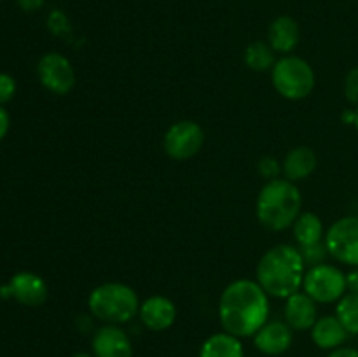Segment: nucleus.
I'll use <instances>...</instances> for the list:
<instances>
[{"label": "nucleus", "mask_w": 358, "mask_h": 357, "mask_svg": "<svg viewBox=\"0 0 358 357\" xmlns=\"http://www.w3.org/2000/svg\"><path fill=\"white\" fill-rule=\"evenodd\" d=\"M72 357H94L93 354H87V352H76Z\"/></svg>", "instance_id": "nucleus-31"}, {"label": "nucleus", "mask_w": 358, "mask_h": 357, "mask_svg": "<svg viewBox=\"0 0 358 357\" xmlns=\"http://www.w3.org/2000/svg\"><path fill=\"white\" fill-rule=\"evenodd\" d=\"M327 357H358V349L355 346H338V349L331 350Z\"/></svg>", "instance_id": "nucleus-27"}, {"label": "nucleus", "mask_w": 358, "mask_h": 357, "mask_svg": "<svg viewBox=\"0 0 358 357\" xmlns=\"http://www.w3.org/2000/svg\"><path fill=\"white\" fill-rule=\"evenodd\" d=\"M48 284L34 272H17L7 286L0 287V296L13 298L23 307H41L48 300Z\"/></svg>", "instance_id": "nucleus-10"}, {"label": "nucleus", "mask_w": 358, "mask_h": 357, "mask_svg": "<svg viewBox=\"0 0 358 357\" xmlns=\"http://www.w3.org/2000/svg\"><path fill=\"white\" fill-rule=\"evenodd\" d=\"M0 2H2V0H0Z\"/></svg>", "instance_id": "nucleus-33"}, {"label": "nucleus", "mask_w": 358, "mask_h": 357, "mask_svg": "<svg viewBox=\"0 0 358 357\" xmlns=\"http://www.w3.org/2000/svg\"><path fill=\"white\" fill-rule=\"evenodd\" d=\"M336 317L348 331V335L358 336V294L346 293L341 300L336 303Z\"/></svg>", "instance_id": "nucleus-21"}, {"label": "nucleus", "mask_w": 358, "mask_h": 357, "mask_svg": "<svg viewBox=\"0 0 358 357\" xmlns=\"http://www.w3.org/2000/svg\"><path fill=\"white\" fill-rule=\"evenodd\" d=\"M318 158L311 147L297 146L287 153L282 161V174L283 177L289 178L290 182H301L310 177L317 170Z\"/></svg>", "instance_id": "nucleus-16"}, {"label": "nucleus", "mask_w": 358, "mask_h": 357, "mask_svg": "<svg viewBox=\"0 0 358 357\" xmlns=\"http://www.w3.org/2000/svg\"><path fill=\"white\" fill-rule=\"evenodd\" d=\"M199 357H245L241 338L231 332H215L203 342Z\"/></svg>", "instance_id": "nucleus-18"}, {"label": "nucleus", "mask_w": 358, "mask_h": 357, "mask_svg": "<svg viewBox=\"0 0 358 357\" xmlns=\"http://www.w3.org/2000/svg\"><path fill=\"white\" fill-rule=\"evenodd\" d=\"M9 126H10L9 112L6 111V107H3V105H0V142L6 139L7 132H9Z\"/></svg>", "instance_id": "nucleus-26"}, {"label": "nucleus", "mask_w": 358, "mask_h": 357, "mask_svg": "<svg viewBox=\"0 0 358 357\" xmlns=\"http://www.w3.org/2000/svg\"><path fill=\"white\" fill-rule=\"evenodd\" d=\"M301 41V28L294 18L278 16L268 28V44L280 55H290Z\"/></svg>", "instance_id": "nucleus-15"}, {"label": "nucleus", "mask_w": 358, "mask_h": 357, "mask_svg": "<svg viewBox=\"0 0 358 357\" xmlns=\"http://www.w3.org/2000/svg\"><path fill=\"white\" fill-rule=\"evenodd\" d=\"M271 84L280 97L297 102L313 93L317 76L310 62L296 55H283L273 65Z\"/></svg>", "instance_id": "nucleus-5"}, {"label": "nucleus", "mask_w": 358, "mask_h": 357, "mask_svg": "<svg viewBox=\"0 0 358 357\" xmlns=\"http://www.w3.org/2000/svg\"><path fill=\"white\" fill-rule=\"evenodd\" d=\"M353 126H355L357 133H358V107L355 108V122H353Z\"/></svg>", "instance_id": "nucleus-32"}, {"label": "nucleus", "mask_w": 358, "mask_h": 357, "mask_svg": "<svg viewBox=\"0 0 358 357\" xmlns=\"http://www.w3.org/2000/svg\"><path fill=\"white\" fill-rule=\"evenodd\" d=\"M341 119L345 125H353L355 122V108H346L341 114Z\"/></svg>", "instance_id": "nucleus-30"}, {"label": "nucleus", "mask_w": 358, "mask_h": 357, "mask_svg": "<svg viewBox=\"0 0 358 357\" xmlns=\"http://www.w3.org/2000/svg\"><path fill=\"white\" fill-rule=\"evenodd\" d=\"M283 317L294 331H310L318 321V303L304 290H297L285 300Z\"/></svg>", "instance_id": "nucleus-14"}, {"label": "nucleus", "mask_w": 358, "mask_h": 357, "mask_svg": "<svg viewBox=\"0 0 358 357\" xmlns=\"http://www.w3.org/2000/svg\"><path fill=\"white\" fill-rule=\"evenodd\" d=\"M345 97L350 104L358 107V65L353 66L345 77Z\"/></svg>", "instance_id": "nucleus-24"}, {"label": "nucleus", "mask_w": 358, "mask_h": 357, "mask_svg": "<svg viewBox=\"0 0 358 357\" xmlns=\"http://www.w3.org/2000/svg\"><path fill=\"white\" fill-rule=\"evenodd\" d=\"M310 331L315 345L322 350H329V352L345 345L350 336L336 315L318 317V321L315 322V326Z\"/></svg>", "instance_id": "nucleus-17"}, {"label": "nucleus", "mask_w": 358, "mask_h": 357, "mask_svg": "<svg viewBox=\"0 0 358 357\" xmlns=\"http://www.w3.org/2000/svg\"><path fill=\"white\" fill-rule=\"evenodd\" d=\"M292 233L297 241V247L318 244V241H324L325 238L324 223L315 212H301L294 220Z\"/></svg>", "instance_id": "nucleus-19"}, {"label": "nucleus", "mask_w": 358, "mask_h": 357, "mask_svg": "<svg viewBox=\"0 0 358 357\" xmlns=\"http://www.w3.org/2000/svg\"><path fill=\"white\" fill-rule=\"evenodd\" d=\"M303 195L296 182L278 177L261 188L255 202L257 220L269 231H285L292 227L301 214Z\"/></svg>", "instance_id": "nucleus-3"}, {"label": "nucleus", "mask_w": 358, "mask_h": 357, "mask_svg": "<svg viewBox=\"0 0 358 357\" xmlns=\"http://www.w3.org/2000/svg\"><path fill=\"white\" fill-rule=\"evenodd\" d=\"M205 146V130L191 119L177 121L166 130L163 149L175 161H187L194 158Z\"/></svg>", "instance_id": "nucleus-8"}, {"label": "nucleus", "mask_w": 358, "mask_h": 357, "mask_svg": "<svg viewBox=\"0 0 358 357\" xmlns=\"http://www.w3.org/2000/svg\"><path fill=\"white\" fill-rule=\"evenodd\" d=\"M140 303L136 290L122 282L100 284L87 296L91 317L103 324H128L138 317Z\"/></svg>", "instance_id": "nucleus-4"}, {"label": "nucleus", "mask_w": 358, "mask_h": 357, "mask_svg": "<svg viewBox=\"0 0 358 357\" xmlns=\"http://www.w3.org/2000/svg\"><path fill=\"white\" fill-rule=\"evenodd\" d=\"M16 79L6 72H0V105L7 104L16 94Z\"/></svg>", "instance_id": "nucleus-25"}, {"label": "nucleus", "mask_w": 358, "mask_h": 357, "mask_svg": "<svg viewBox=\"0 0 358 357\" xmlns=\"http://www.w3.org/2000/svg\"><path fill=\"white\" fill-rule=\"evenodd\" d=\"M301 255H303V261L306 265V268H311V266H317L325 262L327 259L329 251L325 247V241H318V244L306 245V247H299Z\"/></svg>", "instance_id": "nucleus-22"}, {"label": "nucleus", "mask_w": 358, "mask_h": 357, "mask_svg": "<svg viewBox=\"0 0 358 357\" xmlns=\"http://www.w3.org/2000/svg\"><path fill=\"white\" fill-rule=\"evenodd\" d=\"M318 304L338 303L348 293V279L341 268L329 262L306 268L303 289Z\"/></svg>", "instance_id": "nucleus-6"}, {"label": "nucleus", "mask_w": 358, "mask_h": 357, "mask_svg": "<svg viewBox=\"0 0 358 357\" xmlns=\"http://www.w3.org/2000/svg\"><path fill=\"white\" fill-rule=\"evenodd\" d=\"M243 62L254 72H271L276 63V52L271 46L264 41H255L247 46L243 52Z\"/></svg>", "instance_id": "nucleus-20"}, {"label": "nucleus", "mask_w": 358, "mask_h": 357, "mask_svg": "<svg viewBox=\"0 0 358 357\" xmlns=\"http://www.w3.org/2000/svg\"><path fill=\"white\" fill-rule=\"evenodd\" d=\"M304 273H306V265L299 247L278 244L268 248L259 259L255 280L268 293V296L287 300L303 289Z\"/></svg>", "instance_id": "nucleus-2"}, {"label": "nucleus", "mask_w": 358, "mask_h": 357, "mask_svg": "<svg viewBox=\"0 0 358 357\" xmlns=\"http://www.w3.org/2000/svg\"><path fill=\"white\" fill-rule=\"evenodd\" d=\"M44 2L45 0H17L21 9L27 10V13H35V10H38L44 6Z\"/></svg>", "instance_id": "nucleus-28"}, {"label": "nucleus", "mask_w": 358, "mask_h": 357, "mask_svg": "<svg viewBox=\"0 0 358 357\" xmlns=\"http://www.w3.org/2000/svg\"><path fill=\"white\" fill-rule=\"evenodd\" d=\"M177 304L173 303V300L166 296H149L147 300H143L140 303L138 310V318L143 324V328H147L149 331L161 332L170 329L171 326L177 321Z\"/></svg>", "instance_id": "nucleus-12"}, {"label": "nucleus", "mask_w": 358, "mask_h": 357, "mask_svg": "<svg viewBox=\"0 0 358 357\" xmlns=\"http://www.w3.org/2000/svg\"><path fill=\"white\" fill-rule=\"evenodd\" d=\"M257 172L261 177L266 178V182L273 181V178H278L280 174H282V163L275 156H264L259 160Z\"/></svg>", "instance_id": "nucleus-23"}, {"label": "nucleus", "mask_w": 358, "mask_h": 357, "mask_svg": "<svg viewBox=\"0 0 358 357\" xmlns=\"http://www.w3.org/2000/svg\"><path fill=\"white\" fill-rule=\"evenodd\" d=\"M252 338L255 349L264 356H282L292 346L294 329L285 321H268Z\"/></svg>", "instance_id": "nucleus-13"}, {"label": "nucleus", "mask_w": 358, "mask_h": 357, "mask_svg": "<svg viewBox=\"0 0 358 357\" xmlns=\"http://www.w3.org/2000/svg\"><path fill=\"white\" fill-rule=\"evenodd\" d=\"M325 247L329 255L338 262L357 268L358 266V216H345L334 220L325 231Z\"/></svg>", "instance_id": "nucleus-7"}, {"label": "nucleus", "mask_w": 358, "mask_h": 357, "mask_svg": "<svg viewBox=\"0 0 358 357\" xmlns=\"http://www.w3.org/2000/svg\"><path fill=\"white\" fill-rule=\"evenodd\" d=\"M91 354L94 357H133V343L121 326L103 324L94 331Z\"/></svg>", "instance_id": "nucleus-11"}, {"label": "nucleus", "mask_w": 358, "mask_h": 357, "mask_svg": "<svg viewBox=\"0 0 358 357\" xmlns=\"http://www.w3.org/2000/svg\"><path fill=\"white\" fill-rule=\"evenodd\" d=\"M269 296L257 280L236 279L219 298V321L226 332L250 338L269 321Z\"/></svg>", "instance_id": "nucleus-1"}, {"label": "nucleus", "mask_w": 358, "mask_h": 357, "mask_svg": "<svg viewBox=\"0 0 358 357\" xmlns=\"http://www.w3.org/2000/svg\"><path fill=\"white\" fill-rule=\"evenodd\" d=\"M346 279H348V290H350V293L358 294V266H357V268H353L352 272L346 275Z\"/></svg>", "instance_id": "nucleus-29"}, {"label": "nucleus", "mask_w": 358, "mask_h": 357, "mask_svg": "<svg viewBox=\"0 0 358 357\" xmlns=\"http://www.w3.org/2000/svg\"><path fill=\"white\" fill-rule=\"evenodd\" d=\"M38 80L52 94L65 97L76 86V70L72 62L62 52H45L37 65Z\"/></svg>", "instance_id": "nucleus-9"}]
</instances>
